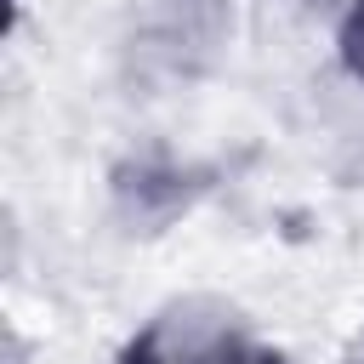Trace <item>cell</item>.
Instances as JSON below:
<instances>
[{
  "label": "cell",
  "instance_id": "cell-1",
  "mask_svg": "<svg viewBox=\"0 0 364 364\" xmlns=\"http://www.w3.org/2000/svg\"><path fill=\"white\" fill-rule=\"evenodd\" d=\"M347 46H353V63L364 68V11H358V23H353V34H347Z\"/></svg>",
  "mask_w": 364,
  "mask_h": 364
}]
</instances>
